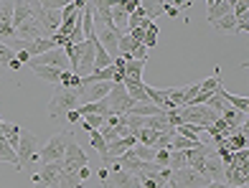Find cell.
I'll list each match as a JSON object with an SVG mask.
<instances>
[{"mask_svg": "<svg viewBox=\"0 0 249 188\" xmlns=\"http://www.w3.org/2000/svg\"><path fill=\"white\" fill-rule=\"evenodd\" d=\"M160 112H163L160 107L145 102V104H132L127 115H130V117H155V115H160Z\"/></svg>", "mask_w": 249, "mask_h": 188, "instance_id": "cell-19", "label": "cell"}, {"mask_svg": "<svg viewBox=\"0 0 249 188\" xmlns=\"http://www.w3.org/2000/svg\"><path fill=\"white\" fill-rule=\"evenodd\" d=\"M97 175H99V181H107V175H109V171H107V168H102V171H99Z\"/></svg>", "mask_w": 249, "mask_h": 188, "instance_id": "cell-40", "label": "cell"}, {"mask_svg": "<svg viewBox=\"0 0 249 188\" xmlns=\"http://www.w3.org/2000/svg\"><path fill=\"white\" fill-rule=\"evenodd\" d=\"M16 31H13V3H0V43H13Z\"/></svg>", "mask_w": 249, "mask_h": 188, "instance_id": "cell-11", "label": "cell"}, {"mask_svg": "<svg viewBox=\"0 0 249 188\" xmlns=\"http://www.w3.org/2000/svg\"><path fill=\"white\" fill-rule=\"evenodd\" d=\"M242 188H247V186H242Z\"/></svg>", "mask_w": 249, "mask_h": 188, "instance_id": "cell-42", "label": "cell"}, {"mask_svg": "<svg viewBox=\"0 0 249 188\" xmlns=\"http://www.w3.org/2000/svg\"><path fill=\"white\" fill-rule=\"evenodd\" d=\"M0 163H3V160H0Z\"/></svg>", "mask_w": 249, "mask_h": 188, "instance_id": "cell-43", "label": "cell"}, {"mask_svg": "<svg viewBox=\"0 0 249 188\" xmlns=\"http://www.w3.org/2000/svg\"><path fill=\"white\" fill-rule=\"evenodd\" d=\"M206 10H209L211 26H213V23H219L224 16H229V13H231V3H229V0H211V3L206 5Z\"/></svg>", "mask_w": 249, "mask_h": 188, "instance_id": "cell-17", "label": "cell"}, {"mask_svg": "<svg viewBox=\"0 0 249 188\" xmlns=\"http://www.w3.org/2000/svg\"><path fill=\"white\" fill-rule=\"evenodd\" d=\"M0 160L10 163V165H16V168H18V155H16V150L10 148V142L3 137V132H0Z\"/></svg>", "mask_w": 249, "mask_h": 188, "instance_id": "cell-21", "label": "cell"}, {"mask_svg": "<svg viewBox=\"0 0 249 188\" xmlns=\"http://www.w3.org/2000/svg\"><path fill=\"white\" fill-rule=\"evenodd\" d=\"M59 175H61V163H46L38 175H33V186L36 188H53L56 181H59Z\"/></svg>", "mask_w": 249, "mask_h": 188, "instance_id": "cell-14", "label": "cell"}, {"mask_svg": "<svg viewBox=\"0 0 249 188\" xmlns=\"http://www.w3.org/2000/svg\"><path fill=\"white\" fill-rule=\"evenodd\" d=\"M82 186H84V181H79L76 173H69L61 168V175H59V181H56L53 188H82Z\"/></svg>", "mask_w": 249, "mask_h": 188, "instance_id": "cell-20", "label": "cell"}, {"mask_svg": "<svg viewBox=\"0 0 249 188\" xmlns=\"http://www.w3.org/2000/svg\"><path fill=\"white\" fill-rule=\"evenodd\" d=\"M82 104V94L76 89H66V86H56V92L49 99V117L56 120L61 115H69L74 109H79Z\"/></svg>", "mask_w": 249, "mask_h": 188, "instance_id": "cell-3", "label": "cell"}, {"mask_svg": "<svg viewBox=\"0 0 249 188\" xmlns=\"http://www.w3.org/2000/svg\"><path fill=\"white\" fill-rule=\"evenodd\" d=\"M13 31L16 38L26 43L46 36L38 20V3H13Z\"/></svg>", "mask_w": 249, "mask_h": 188, "instance_id": "cell-1", "label": "cell"}, {"mask_svg": "<svg viewBox=\"0 0 249 188\" xmlns=\"http://www.w3.org/2000/svg\"><path fill=\"white\" fill-rule=\"evenodd\" d=\"M135 140L132 135L130 137H122V140H112V142H107V150H105V158H102V163L105 165H112V163H117V158L120 155H124L132 145H135Z\"/></svg>", "mask_w": 249, "mask_h": 188, "instance_id": "cell-12", "label": "cell"}, {"mask_svg": "<svg viewBox=\"0 0 249 188\" xmlns=\"http://www.w3.org/2000/svg\"><path fill=\"white\" fill-rule=\"evenodd\" d=\"M79 181H84L87 183V178H89V175H92V168H89V165H84V168H79Z\"/></svg>", "mask_w": 249, "mask_h": 188, "instance_id": "cell-36", "label": "cell"}, {"mask_svg": "<svg viewBox=\"0 0 249 188\" xmlns=\"http://www.w3.org/2000/svg\"><path fill=\"white\" fill-rule=\"evenodd\" d=\"M158 36H160V28H158V26H155V20H153V23H150L148 28H145V38H142V46H145V49H153L155 43H158Z\"/></svg>", "mask_w": 249, "mask_h": 188, "instance_id": "cell-26", "label": "cell"}, {"mask_svg": "<svg viewBox=\"0 0 249 188\" xmlns=\"http://www.w3.org/2000/svg\"><path fill=\"white\" fill-rule=\"evenodd\" d=\"M53 49H59L56 41H53V36H43V38H36V41L26 43V51H28L31 59H36V56H41V53H46V51H53Z\"/></svg>", "mask_w": 249, "mask_h": 188, "instance_id": "cell-16", "label": "cell"}, {"mask_svg": "<svg viewBox=\"0 0 249 188\" xmlns=\"http://www.w3.org/2000/svg\"><path fill=\"white\" fill-rule=\"evenodd\" d=\"M148 61H135L130 56H124V76L122 84H132V82H142V69Z\"/></svg>", "mask_w": 249, "mask_h": 188, "instance_id": "cell-15", "label": "cell"}, {"mask_svg": "<svg viewBox=\"0 0 249 188\" xmlns=\"http://www.w3.org/2000/svg\"><path fill=\"white\" fill-rule=\"evenodd\" d=\"M130 59H135V61H148V49H145V46H135V51L130 53Z\"/></svg>", "mask_w": 249, "mask_h": 188, "instance_id": "cell-34", "label": "cell"}, {"mask_svg": "<svg viewBox=\"0 0 249 188\" xmlns=\"http://www.w3.org/2000/svg\"><path fill=\"white\" fill-rule=\"evenodd\" d=\"M206 107H209V109H213V112H216V115H221V112H224V109L229 107V104H226L224 99H221V97H219L216 92H213V94L209 97V102H206Z\"/></svg>", "mask_w": 249, "mask_h": 188, "instance_id": "cell-29", "label": "cell"}, {"mask_svg": "<svg viewBox=\"0 0 249 188\" xmlns=\"http://www.w3.org/2000/svg\"><path fill=\"white\" fill-rule=\"evenodd\" d=\"M171 183L176 188H203L209 181L203 178L201 173H196L194 168H180V171L171 173Z\"/></svg>", "mask_w": 249, "mask_h": 188, "instance_id": "cell-10", "label": "cell"}, {"mask_svg": "<svg viewBox=\"0 0 249 188\" xmlns=\"http://www.w3.org/2000/svg\"><path fill=\"white\" fill-rule=\"evenodd\" d=\"M135 102L130 99L127 89H124V84H112V89L107 94V107H109V115H115V117H122V115H127L130 112V107Z\"/></svg>", "mask_w": 249, "mask_h": 188, "instance_id": "cell-7", "label": "cell"}, {"mask_svg": "<svg viewBox=\"0 0 249 188\" xmlns=\"http://www.w3.org/2000/svg\"><path fill=\"white\" fill-rule=\"evenodd\" d=\"M203 188H229V186H226L224 181H211V183H206Z\"/></svg>", "mask_w": 249, "mask_h": 188, "instance_id": "cell-38", "label": "cell"}, {"mask_svg": "<svg viewBox=\"0 0 249 188\" xmlns=\"http://www.w3.org/2000/svg\"><path fill=\"white\" fill-rule=\"evenodd\" d=\"M16 155H18V171H28L31 163L36 160V155H38V137L33 135L31 130L20 127V137H18Z\"/></svg>", "mask_w": 249, "mask_h": 188, "instance_id": "cell-5", "label": "cell"}, {"mask_svg": "<svg viewBox=\"0 0 249 188\" xmlns=\"http://www.w3.org/2000/svg\"><path fill=\"white\" fill-rule=\"evenodd\" d=\"M201 132H203V127H198V125H178L176 127V135L188 137V140H201Z\"/></svg>", "mask_w": 249, "mask_h": 188, "instance_id": "cell-25", "label": "cell"}, {"mask_svg": "<svg viewBox=\"0 0 249 188\" xmlns=\"http://www.w3.org/2000/svg\"><path fill=\"white\" fill-rule=\"evenodd\" d=\"M247 10H249V3H247V0H236V3H231V16H234V18L247 16Z\"/></svg>", "mask_w": 249, "mask_h": 188, "instance_id": "cell-33", "label": "cell"}, {"mask_svg": "<svg viewBox=\"0 0 249 188\" xmlns=\"http://www.w3.org/2000/svg\"><path fill=\"white\" fill-rule=\"evenodd\" d=\"M213 28H216V31H234L236 28V18L229 13V16H224L219 23H213Z\"/></svg>", "mask_w": 249, "mask_h": 188, "instance_id": "cell-31", "label": "cell"}, {"mask_svg": "<svg viewBox=\"0 0 249 188\" xmlns=\"http://www.w3.org/2000/svg\"><path fill=\"white\" fill-rule=\"evenodd\" d=\"M66 117H69V122H82V117L76 115V109H74V112H69V115H66Z\"/></svg>", "mask_w": 249, "mask_h": 188, "instance_id": "cell-39", "label": "cell"}, {"mask_svg": "<svg viewBox=\"0 0 249 188\" xmlns=\"http://www.w3.org/2000/svg\"><path fill=\"white\" fill-rule=\"evenodd\" d=\"M13 59H16V53L10 51L5 43H0V69H8V64L13 61Z\"/></svg>", "mask_w": 249, "mask_h": 188, "instance_id": "cell-30", "label": "cell"}, {"mask_svg": "<svg viewBox=\"0 0 249 188\" xmlns=\"http://www.w3.org/2000/svg\"><path fill=\"white\" fill-rule=\"evenodd\" d=\"M132 153L142 163H153L155 160V148H145V145H140V142H135V145H132Z\"/></svg>", "mask_w": 249, "mask_h": 188, "instance_id": "cell-27", "label": "cell"}, {"mask_svg": "<svg viewBox=\"0 0 249 188\" xmlns=\"http://www.w3.org/2000/svg\"><path fill=\"white\" fill-rule=\"evenodd\" d=\"M112 61H115V59H112L109 53H107V51H105V49H102L99 43H97V53H94V71L107 69V66H112Z\"/></svg>", "mask_w": 249, "mask_h": 188, "instance_id": "cell-24", "label": "cell"}, {"mask_svg": "<svg viewBox=\"0 0 249 188\" xmlns=\"http://www.w3.org/2000/svg\"><path fill=\"white\" fill-rule=\"evenodd\" d=\"M16 61H18L20 66H23V64H28V61H31V56H28V51H18V53H16Z\"/></svg>", "mask_w": 249, "mask_h": 188, "instance_id": "cell-37", "label": "cell"}, {"mask_svg": "<svg viewBox=\"0 0 249 188\" xmlns=\"http://www.w3.org/2000/svg\"><path fill=\"white\" fill-rule=\"evenodd\" d=\"M135 46H142V43H135L130 38V33H122L120 41H117V51H120V56H130V53L135 51Z\"/></svg>", "mask_w": 249, "mask_h": 188, "instance_id": "cell-23", "label": "cell"}, {"mask_svg": "<svg viewBox=\"0 0 249 188\" xmlns=\"http://www.w3.org/2000/svg\"><path fill=\"white\" fill-rule=\"evenodd\" d=\"M0 132H3V137L10 142V148H18V137H20V127L18 125H5V122H0Z\"/></svg>", "mask_w": 249, "mask_h": 188, "instance_id": "cell-22", "label": "cell"}, {"mask_svg": "<svg viewBox=\"0 0 249 188\" xmlns=\"http://www.w3.org/2000/svg\"><path fill=\"white\" fill-rule=\"evenodd\" d=\"M31 69L36 71V74L41 76L43 82H49V84H56V86L61 84V74H64V71H59V69H51V66H31Z\"/></svg>", "mask_w": 249, "mask_h": 188, "instance_id": "cell-18", "label": "cell"}, {"mask_svg": "<svg viewBox=\"0 0 249 188\" xmlns=\"http://www.w3.org/2000/svg\"><path fill=\"white\" fill-rule=\"evenodd\" d=\"M74 137V132L71 130H61V132H56V135L38 150V158L41 163L46 165V163H61L64 160V153H66V145H69V140Z\"/></svg>", "mask_w": 249, "mask_h": 188, "instance_id": "cell-4", "label": "cell"}, {"mask_svg": "<svg viewBox=\"0 0 249 188\" xmlns=\"http://www.w3.org/2000/svg\"><path fill=\"white\" fill-rule=\"evenodd\" d=\"M122 33L120 31H109V28H94V38L102 49H105L112 59H117L120 56V51H117V41H120Z\"/></svg>", "mask_w": 249, "mask_h": 188, "instance_id": "cell-13", "label": "cell"}, {"mask_svg": "<svg viewBox=\"0 0 249 188\" xmlns=\"http://www.w3.org/2000/svg\"><path fill=\"white\" fill-rule=\"evenodd\" d=\"M89 137H92V140H89V145H92V148H94V150L99 153V158H105L107 142L102 140V135H99V130H92V132H89Z\"/></svg>", "mask_w": 249, "mask_h": 188, "instance_id": "cell-28", "label": "cell"}, {"mask_svg": "<svg viewBox=\"0 0 249 188\" xmlns=\"http://www.w3.org/2000/svg\"><path fill=\"white\" fill-rule=\"evenodd\" d=\"M165 188H176V186H173V183H171V181H168V186H165Z\"/></svg>", "mask_w": 249, "mask_h": 188, "instance_id": "cell-41", "label": "cell"}, {"mask_svg": "<svg viewBox=\"0 0 249 188\" xmlns=\"http://www.w3.org/2000/svg\"><path fill=\"white\" fill-rule=\"evenodd\" d=\"M64 53L69 59V71L79 79H84L94 71V53H97V38L84 41L79 46H64Z\"/></svg>", "mask_w": 249, "mask_h": 188, "instance_id": "cell-2", "label": "cell"}, {"mask_svg": "<svg viewBox=\"0 0 249 188\" xmlns=\"http://www.w3.org/2000/svg\"><path fill=\"white\" fill-rule=\"evenodd\" d=\"M138 8H140V0H122V3H120V10H122L127 18H130Z\"/></svg>", "mask_w": 249, "mask_h": 188, "instance_id": "cell-32", "label": "cell"}, {"mask_svg": "<svg viewBox=\"0 0 249 188\" xmlns=\"http://www.w3.org/2000/svg\"><path fill=\"white\" fill-rule=\"evenodd\" d=\"M180 125H198V127H209L219 120V115L209 109L206 104H194V107H180Z\"/></svg>", "mask_w": 249, "mask_h": 188, "instance_id": "cell-6", "label": "cell"}, {"mask_svg": "<svg viewBox=\"0 0 249 188\" xmlns=\"http://www.w3.org/2000/svg\"><path fill=\"white\" fill-rule=\"evenodd\" d=\"M84 165H89L84 150L79 148V142L71 137L69 145H66V153H64V160H61V168L69 171V173H79V168H84Z\"/></svg>", "mask_w": 249, "mask_h": 188, "instance_id": "cell-8", "label": "cell"}, {"mask_svg": "<svg viewBox=\"0 0 249 188\" xmlns=\"http://www.w3.org/2000/svg\"><path fill=\"white\" fill-rule=\"evenodd\" d=\"M236 33H247L249 31V16H242V18H236Z\"/></svg>", "mask_w": 249, "mask_h": 188, "instance_id": "cell-35", "label": "cell"}, {"mask_svg": "<svg viewBox=\"0 0 249 188\" xmlns=\"http://www.w3.org/2000/svg\"><path fill=\"white\" fill-rule=\"evenodd\" d=\"M28 66H51V69H59V71H69V59H66L64 49H53V51H46L41 56L31 59Z\"/></svg>", "mask_w": 249, "mask_h": 188, "instance_id": "cell-9", "label": "cell"}]
</instances>
